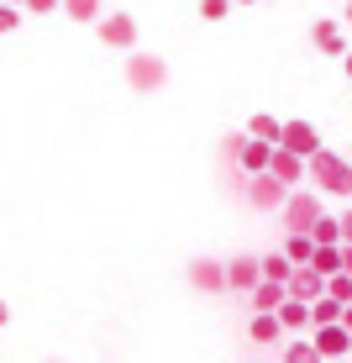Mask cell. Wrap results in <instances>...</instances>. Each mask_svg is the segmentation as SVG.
Wrapping results in <instances>:
<instances>
[{
  "instance_id": "10",
  "label": "cell",
  "mask_w": 352,
  "mask_h": 363,
  "mask_svg": "<svg viewBox=\"0 0 352 363\" xmlns=\"http://www.w3.org/2000/svg\"><path fill=\"white\" fill-rule=\"evenodd\" d=\"M316 353L326 358V363H342V358H352V332L347 327H316Z\"/></svg>"
},
{
  "instance_id": "20",
  "label": "cell",
  "mask_w": 352,
  "mask_h": 363,
  "mask_svg": "<svg viewBox=\"0 0 352 363\" xmlns=\"http://www.w3.org/2000/svg\"><path fill=\"white\" fill-rule=\"evenodd\" d=\"M310 237H316V247H342V216H321Z\"/></svg>"
},
{
  "instance_id": "32",
  "label": "cell",
  "mask_w": 352,
  "mask_h": 363,
  "mask_svg": "<svg viewBox=\"0 0 352 363\" xmlns=\"http://www.w3.org/2000/svg\"><path fill=\"white\" fill-rule=\"evenodd\" d=\"M342 327H347V332H352V306H347V311H342Z\"/></svg>"
},
{
  "instance_id": "28",
  "label": "cell",
  "mask_w": 352,
  "mask_h": 363,
  "mask_svg": "<svg viewBox=\"0 0 352 363\" xmlns=\"http://www.w3.org/2000/svg\"><path fill=\"white\" fill-rule=\"evenodd\" d=\"M58 6H64V0H27L21 11H32V16H47V11H58Z\"/></svg>"
},
{
  "instance_id": "30",
  "label": "cell",
  "mask_w": 352,
  "mask_h": 363,
  "mask_svg": "<svg viewBox=\"0 0 352 363\" xmlns=\"http://www.w3.org/2000/svg\"><path fill=\"white\" fill-rule=\"evenodd\" d=\"M342 274H352V242H342Z\"/></svg>"
},
{
  "instance_id": "1",
  "label": "cell",
  "mask_w": 352,
  "mask_h": 363,
  "mask_svg": "<svg viewBox=\"0 0 352 363\" xmlns=\"http://www.w3.org/2000/svg\"><path fill=\"white\" fill-rule=\"evenodd\" d=\"M310 184H316L321 195H347L352 200V158L321 147V153L310 158Z\"/></svg>"
},
{
  "instance_id": "27",
  "label": "cell",
  "mask_w": 352,
  "mask_h": 363,
  "mask_svg": "<svg viewBox=\"0 0 352 363\" xmlns=\"http://www.w3.org/2000/svg\"><path fill=\"white\" fill-rule=\"evenodd\" d=\"M21 27V6H0V37Z\"/></svg>"
},
{
  "instance_id": "6",
  "label": "cell",
  "mask_w": 352,
  "mask_h": 363,
  "mask_svg": "<svg viewBox=\"0 0 352 363\" xmlns=\"http://www.w3.org/2000/svg\"><path fill=\"white\" fill-rule=\"evenodd\" d=\"M279 147H284V153H295V158H305V164H310V158H316V153H321L326 143H321V132L310 127V121H300V116H295V121H284V137H279Z\"/></svg>"
},
{
  "instance_id": "9",
  "label": "cell",
  "mask_w": 352,
  "mask_h": 363,
  "mask_svg": "<svg viewBox=\"0 0 352 363\" xmlns=\"http://www.w3.org/2000/svg\"><path fill=\"white\" fill-rule=\"evenodd\" d=\"M310 43H316V53H326V58H347V53H352L342 21H331V16H321L316 27H310Z\"/></svg>"
},
{
  "instance_id": "22",
  "label": "cell",
  "mask_w": 352,
  "mask_h": 363,
  "mask_svg": "<svg viewBox=\"0 0 352 363\" xmlns=\"http://www.w3.org/2000/svg\"><path fill=\"white\" fill-rule=\"evenodd\" d=\"M64 16L79 21V27H95L100 21V0H64Z\"/></svg>"
},
{
  "instance_id": "3",
  "label": "cell",
  "mask_w": 352,
  "mask_h": 363,
  "mask_svg": "<svg viewBox=\"0 0 352 363\" xmlns=\"http://www.w3.org/2000/svg\"><path fill=\"white\" fill-rule=\"evenodd\" d=\"M127 84L132 90H142V95H153V90H163L169 84V64H163L158 53H127Z\"/></svg>"
},
{
  "instance_id": "24",
  "label": "cell",
  "mask_w": 352,
  "mask_h": 363,
  "mask_svg": "<svg viewBox=\"0 0 352 363\" xmlns=\"http://www.w3.org/2000/svg\"><path fill=\"white\" fill-rule=\"evenodd\" d=\"M289 274H295V264H289L284 253H263V279H279V284H289Z\"/></svg>"
},
{
  "instance_id": "29",
  "label": "cell",
  "mask_w": 352,
  "mask_h": 363,
  "mask_svg": "<svg viewBox=\"0 0 352 363\" xmlns=\"http://www.w3.org/2000/svg\"><path fill=\"white\" fill-rule=\"evenodd\" d=\"M342 242H352V206L342 211Z\"/></svg>"
},
{
  "instance_id": "15",
  "label": "cell",
  "mask_w": 352,
  "mask_h": 363,
  "mask_svg": "<svg viewBox=\"0 0 352 363\" xmlns=\"http://www.w3.org/2000/svg\"><path fill=\"white\" fill-rule=\"evenodd\" d=\"M279 253H284L295 269H310V258H316V237H310V232H289Z\"/></svg>"
},
{
  "instance_id": "23",
  "label": "cell",
  "mask_w": 352,
  "mask_h": 363,
  "mask_svg": "<svg viewBox=\"0 0 352 363\" xmlns=\"http://www.w3.org/2000/svg\"><path fill=\"white\" fill-rule=\"evenodd\" d=\"M310 269H316L321 279H331V274H342V247H316V258H310Z\"/></svg>"
},
{
  "instance_id": "33",
  "label": "cell",
  "mask_w": 352,
  "mask_h": 363,
  "mask_svg": "<svg viewBox=\"0 0 352 363\" xmlns=\"http://www.w3.org/2000/svg\"><path fill=\"white\" fill-rule=\"evenodd\" d=\"M342 69H347V79H352V53H347V58H342Z\"/></svg>"
},
{
  "instance_id": "17",
  "label": "cell",
  "mask_w": 352,
  "mask_h": 363,
  "mask_svg": "<svg viewBox=\"0 0 352 363\" xmlns=\"http://www.w3.org/2000/svg\"><path fill=\"white\" fill-rule=\"evenodd\" d=\"M247 137H253V143H273V147H279L284 121H279V116H268V111H258V116L247 121Z\"/></svg>"
},
{
  "instance_id": "19",
  "label": "cell",
  "mask_w": 352,
  "mask_h": 363,
  "mask_svg": "<svg viewBox=\"0 0 352 363\" xmlns=\"http://www.w3.org/2000/svg\"><path fill=\"white\" fill-rule=\"evenodd\" d=\"M279 321H284V332H305L310 327V306H305V300H284Z\"/></svg>"
},
{
  "instance_id": "7",
  "label": "cell",
  "mask_w": 352,
  "mask_h": 363,
  "mask_svg": "<svg viewBox=\"0 0 352 363\" xmlns=\"http://www.w3.org/2000/svg\"><path fill=\"white\" fill-rule=\"evenodd\" d=\"M184 279H190L200 295H226V290H232V284H226V264H221V258H190Z\"/></svg>"
},
{
  "instance_id": "8",
  "label": "cell",
  "mask_w": 352,
  "mask_h": 363,
  "mask_svg": "<svg viewBox=\"0 0 352 363\" xmlns=\"http://www.w3.org/2000/svg\"><path fill=\"white\" fill-rule=\"evenodd\" d=\"M226 284H232L237 295H253L258 284H263V258H253V253H237L232 264H226Z\"/></svg>"
},
{
  "instance_id": "12",
  "label": "cell",
  "mask_w": 352,
  "mask_h": 363,
  "mask_svg": "<svg viewBox=\"0 0 352 363\" xmlns=\"http://www.w3.org/2000/svg\"><path fill=\"white\" fill-rule=\"evenodd\" d=\"M247 337H253L258 347L284 342V321H279V311H253V321H247Z\"/></svg>"
},
{
  "instance_id": "25",
  "label": "cell",
  "mask_w": 352,
  "mask_h": 363,
  "mask_svg": "<svg viewBox=\"0 0 352 363\" xmlns=\"http://www.w3.org/2000/svg\"><path fill=\"white\" fill-rule=\"evenodd\" d=\"M326 295L342 300V306H352V274H331V279H326Z\"/></svg>"
},
{
  "instance_id": "14",
  "label": "cell",
  "mask_w": 352,
  "mask_h": 363,
  "mask_svg": "<svg viewBox=\"0 0 352 363\" xmlns=\"http://www.w3.org/2000/svg\"><path fill=\"white\" fill-rule=\"evenodd\" d=\"M326 295V279L316 269H295L289 274V300H305V306H316V300Z\"/></svg>"
},
{
  "instance_id": "18",
  "label": "cell",
  "mask_w": 352,
  "mask_h": 363,
  "mask_svg": "<svg viewBox=\"0 0 352 363\" xmlns=\"http://www.w3.org/2000/svg\"><path fill=\"white\" fill-rule=\"evenodd\" d=\"M342 300H331V295H321L316 300V306H310V332H316V327H342Z\"/></svg>"
},
{
  "instance_id": "37",
  "label": "cell",
  "mask_w": 352,
  "mask_h": 363,
  "mask_svg": "<svg viewBox=\"0 0 352 363\" xmlns=\"http://www.w3.org/2000/svg\"><path fill=\"white\" fill-rule=\"evenodd\" d=\"M47 363H64V358H47Z\"/></svg>"
},
{
  "instance_id": "38",
  "label": "cell",
  "mask_w": 352,
  "mask_h": 363,
  "mask_svg": "<svg viewBox=\"0 0 352 363\" xmlns=\"http://www.w3.org/2000/svg\"><path fill=\"white\" fill-rule=\"evenodd\" d=\"M342 363H352V358H342Z\"/></svg>"
},
{
  "instance_id": "4",
  "label": "cell",
  "mask_w": 352,
  "mask_h": 363,
  "mask_svg": "<svg viewBox=\"0 0 352 363\" xmlns=\"http://www.w3.org/2000/svg\"><path fill=\"white\" fill-rule=\"evenodd\" d=\"M95 32H100V43L116 48V53H137V37H142L137 16H127V11H110V16H100Z\"/></svg>"
},
{
  "instance_id": "13",
  "label": "cell",
  "mask_w": 352,
  "mask_h": 363,
  "mask_svg": "<svg viewBox=\"0 0 352 363\" xmlns=\"http://www.w3.org/2000/svg\"><path fill=\"white\" fill-rule=\"evenodd\" d=\"M268 164H273V143H253V137H247L242 153H237V169H242V179H253V174H268Z\"/></svg>"
},
{
  "instance_id": "16",
  "label": "cell",
  "mask_w": 352,
  "mask_h": 363,
  "mask_svg": "<svg viewBox=\"0 0 352 363\" xmlns=\"http://www.w3.org/2000/svg\"><path fill=\"white\" fill-rule=\"evenodd\" d=\"M247 300H253V311H279L284 300H289V284H279V279H263Z\"/></svg>"
},
{
  "instance_id": "2",
  "label": "cell",
  "mask_w": 352,
  "mask_h": 363,
  "mask_svg": "<svg viewBox=\"0 0 352 363\" xmlns=\"http://www.w3.org/2000/svg\"><path fill=\"white\" fill-rule=\"evenodd\" d=\"M321 216H326V211H321V195H316V190H295V195L284 200V211H279V227H284V237H289V232H310Z\"/></svg>"
},
{
  "instance_id": "36",
  "label": "cell",
  "mask_w": 352,
  "mask_h": 363,
  "mask_svg": "<svg viewBox=\"0 0 352 363\" xmlns=\"http://www.w3.org/2000/svg\"><path fill=\"white\" fill-rule=\"evenodd\" d=\"M237 6H253V0H237Z\"/></svg>"
},
{
  "instance_id": "31",
  "label": "cell",
  "mask_w": 352,
  "mask_h": 363,
  "mask_svg": "<svg viewBox=\"0 0 352 363\" xmlns=\"http://www.w3.org/2000/svg\"><path fill=\"white\" fill-rule=\"evenodd\" d=\"M0 327H11V306H6V300H0Z\"/></svg>"
},
{
  "instance_id": "35",
  "label": "cell",
  "mask_w": 352,
  "mask_h": 363,
  "mask_svg": "<svg viewBox=\"0 0 352 363\" xmlns=\"http://www.w3.org/2000/svg\"><path fill=\"white\" fill-rule=\"evenodd\" d=\"M342 16H347V21H352V0H347V11H342Z\"/></svg>"
},
{
  "instance_id": "21",
  "label": "cell",
  "mask_w": 352,
  "mask_h": 363,
  "mask_svg": "<svg viewBox=\"0 0 352 363\" xmlns=\"http://www.w3.org/2000/svg\"><path fill=\"white\" fill-rule=\"evenodd\" d=\"M279 353H284L279 363H326V358L316 353V342H305V337H295V342H284Z\"/></svg>"
},
{
  "instance_id": "26",
  "label": "cell",
  "mask_w": 352,
  "mask_h": 363,
  "mask_svg": "<svg viewBox=\"0 0 352 363\" xmlns=\"http://www.w3.org/2000/svg\"><path fill=\"white\" fill-rule=\"evenodd\" d=\"M237 0H200V21H226Z\"/></svg>"
},
{
  "instance_id": "11",
  "label": "cell",
  "mask_w": 352,
  "mask_h": 363,
  "mask_svg": "<svg viewBox=\"0 0 352 363\" xmlns=\"http://www.w3.org/2000/svg\"><path fill=\"white\" fill-rule=\"evenodd\" d=\"M268 174L279 184H289V190H300V184L310 179V164L305 158H295V153H284V147H273V164H268Z\"/></svg>"
},
{
  "instance_id": "34",
  "label": "cell",
  "mask_w": 352,
  "mask_h": 363,
  "mask_svg": "<svg viewBox=\"0 0 352 363\" xmlns=\"http://www.w3.org/2000/svg\"><path fill=\"white\" fill-rule=\"evenodd\" d=\"M0 6H27V0H0Z\"/></svg>"
},
{
  "instance_id": "5",
  "label": "cell",
  "mask_w": 352,
  "mask_h": 363,
  "mask_svg": "<svg viewBox=\"0 0 352 363\" xmlns=\"http://www.w3.org/2000/svg\"><path fill=\"white\" fill-rule=\"evenodd\" d=\"M242 190H247V206H253V211H284V200L295 195L289 184L273 179V174H253V179H247Z\"/></svg>"
}]
</instances>
